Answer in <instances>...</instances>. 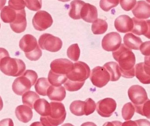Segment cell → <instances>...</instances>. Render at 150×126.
Listing matches in <instances>:
<instances>
[{"mask_svg": "<svg viewBox=\"0 0 150 126\" xmlns=\"http://www.w3.org/2000/svg\"><path fill=\"white\" fill-rule=\"evenodd\" d=\"M112 55L118 63L122 77L125 78L134 77L136 57L131 50L122 44L117 50L113 51Z\"/></svg>", "mask_w": 150, "mask_h": 126, "instance_id": "1", "label": "cell"}, {"mask_svg": "<svg viewBox=\"0 0 150 126\" xmlns=\"http://www.w3.org/2000/svg\"><path fill=\"white\" fill-rule=\"evenodd\" d=\"M3 56H1L0 69L4 74L7 76L16 77L22 75L26 70V65L20 59L12 58L8 52L3 49Z\"/></svg>", "mask_w": 150, "mask_h": 126, "instance_id": "2", "label": "cell"}, {"mask_svg": "<svg viewBox=\"0 0 150 126\" xmlns=\"http://www.w3.org/2000/svg\"><path fill=\"white\" fill-rule=\"evenodd\" d=\"M51 111L50 115L41 116L40 121L44 126H58L62 124L66 117L64 106L61 102L52 101L50 103Z\"/></svg>", "mask_w": 150, "mask_h": 126, "instance_id": "3", "label": "cell"}, {"mask_svg": "<svg viewBox=\"0 0 150 126\" xmlns=\"http://www.w3.org/2000/svg\"><path fill=\"white\" fill-rule=\"evenodd\" d=\"M38 78L36 72L32 70H27L21 76L16 79L12 86L13 91L17 95H23L36 84Z\"/></svg>", "mask_w": 150, "mask_h": 126, "instance_id": "4", "label": "cell"}, {"mask_svg": "<svg viewBox=\"0 0 150 126\" xmlns=\"http://www.w3.org/2000/svg\"><path fill=\"white\" fill-rule=\"evenodd\" d=\"M90 74V69L86 63L78 61L74 63L71 71L67 76L69 80L75 82H85Z\"/></svg>", "mask_w": 150, "mask_h": 126, "instance_id": "5", "label": "cell"}, {"mask_svg": "<svg viewBox=\"0 0 150 126\" xmlns=\"http://www.w3.org/2000/svg\"><path fill=\"white\" fill-rule=\"evenodd\" d=\"M38 44L42 49L52 52L60 50L63 45V42L60 38L50 34L42 35L38 40Z\"/></svg>", "mask_w": 150, "mask_h": 126, "instance_id": "6", "label": "cell"}, {"mask_svg": "<svg viewBox=\"0 0 150 126\" xmlns=\"http://www.w3.org/2000/svg\"><path fill=\"white\" fill-rule=\"evenodd\" d=\"M90 79L94 85L101 88L110 81V74L104 67L96 66L92 70Z\"/></svg>", "mask_w": 150, "mask_h": 126, "instance_id": "7", "label": "cell"}, {"mask_svg": "<svg viewBox=\"0 0 150 126\" xmlns=\"http://www.w3.org/2000/svg\"><path fill=\"white\" fill-rule=\"evenodd\" d=\"M53 19L46 11H39L33 17L32 24L35 29L42 31L50 27L53 23Z\"/></svg>", "mask_w": 150, "mask_h": 126, "instance_id": "8", "label": "cell"}, {"mask_svg": "<svg viewBox=\"0 0 150 126\" xmlns=\"http://www.w3.org/2000/svg\"><path fill=\"white\" fill-rule=\"evenodd\" d=\"M128 94L134 106H141L148 99L144 88L138 85L131 87L128 90Z\"/></svg>", "mask_w": 150, "mask_h": 126, "instance_id": "9", "label": "cell"}, {"mask_svg": "<svg viewBox=\"0 0 150 126\" xmlns=\"http://www.w3.org/2000/svg\"><path fill=\"white\" fill-rule=\"evenodd\" d=\"M122 41L121 36L118 33L111 32L103 37L102 41V46L106 51H116L121 46Z\"/></svg>", "mask_w": 150, "mask_h": 126, "instance_id": "10", "label": "cell"}, {"mask_svg": "<svg viewBox=\"0 0 150 126\" xmlns=\"http://www.w3.org/2000/svg\"><path fill=\"white\" fill-rule=\"evenodd\" d=\"M117 103L111 98H105L99 101L96 104V111L103 117H110L115 111Z\"/></svg>", "mask_w": 150, "mask_h": 126, "instance_id": "11", "label": "cell"}, {"mask_svg": "<svg viewBox=\"0 0 150 126\" xmlns=\"http://www.w3.org/2000/svg\"><path fill=\"white\" fill-rule=\"evenodd\" d=\"M74 65L72 62L66 58H59L52 62L50 68L55 73L67 75L73 69Z\"/></svg>", "mask_w": 150, "mask_h": 126, "instance_id": "12", "label": "cell"}, {"mask_svg": "<svg viewBox=\"0 0 150 126\" xmlns=\"http://www.w3.org/2000/svg\"><path fill=\"white\" fill-rule=\"evenodd\" d=\"M115 27L117 31L126 33L132 32L134 27L133 20L127 15H122L116 18L115 21Z\"/></svg>", "mask_w": 150, "mask_h": 126, "instance_id": "13", "label": "cell"}, {"mask_svg": "<svg viewBox=\"0 0 150 126\" xmlns=\"http://www.w3.org/2000/svg\"><path fill=\"white\" fill-rule=\"evenodd\" d=\"M135 18L139 20H145L150 17V5L144 1H140L132 10Z\"/></svg>", "mask_w": 150, "mask_h": 126, "instance_id": "14", "label": "cell"}, {"mask_svg": "<svg viewBox=\"0 0 150 126\" xmlns=\"http://www.w3.org/2000/svg\"><path fill=\"white\" fill-rule=\"evenodd\" d=\"M12 30L16 33L24 32L27 26V20L25 10L17 11V15L14 21L10 23Z\"/></svg>", "mask_w": 150, "mask_h": 126, "instance_id": "15", "label": "cell"}, {"mask_svg": "<svg viewBox=\"0 0 150 126\" xmlns=\"http://www.w3.org/2000/svg\"><path fill=\"white\" fill-rule=\"evenodd\" d=\"M81 17L86 22L93 23L98 17L97 8L89 3H85L81 9Z\"/></svg>", "mask_w": 150, "mask_h": 126, "instance_id": "16", "label": "cell"}, {"mask_svg": "<svg viewBox=\"0 0 150 126\" xmlns=\"http://www.w3.org/2000/svg\"><path fill=\"white\" fill-rule=\"evenodd\" d=\"M19 46L24 53H28L35 50L38 45L35 37L32 35L26 34L21 39Z\"/></svg>", "mask_w": 150, "mask_h": 126, "instance_id": "17", "label": "cell"}, {"mask_svg": "<svg viewBox=\"0 0 150 126\" xmlns=\"http://www.w3.org/2000/svg\"><path fill=\"white\" fill-rule=\"evenodd\" d=\"M15 114L17 119L24 123L31 120L33 117L32 108L26 105H21L16 108Z\"/></svg>", "mask_w": 150, "mask_h": 126, "instance_id": "18", "label": "cell"}, {"mask_svg": "<svg viewBox=\"0 0 150 126\" xmlns=\"http://www.w3.org/2000/svg\"><path fill=\"white\" fill-rule=\"evenodd\" d=\"M134 24L132 32L137 35L146 36L149 31V26L147 20H139L134 17L132 18Z\"/></svg>", "mask_w": 150, "mask_h": 126, "instance_id": "19", "label": "cell"}, {"mask_svg": "<svg viewBox=\"0 0 150 126\" xmlns=\"http://www.w3.org/2000/svg\"><path fill=\"white\" fill-rule=\"evenodd\" d=\"M66 95L65 87L63 86H51L48 90L47 95L52 101H61L65 99Z\"/></svg>", "mask_w": 150, "mask_h": 126, "instance_id": "20", "label": "cell"}, {"mask_svg": "<svg viewBox=\"0 0 150 126\" xmlns=\"http://www.w3.org/2000/svg\"><path fill=\"white\" fill-rule=\"evenodd\" d=\"M34 108L38 113L42 116L50 115L51 111L50 104L45 99H38L34 105Z\"/></svg>", "mask_w": 150, "mask_h": 126, "instance_id": "21", "label": "cell"}, {"mask_svg": "<svg viewBox=\"0 0 150 126\" xmlns=\"http://www.w3.org/2000/svg\"><path fill=\"white\" fill-rule=\"evenodd\" d=\"M124 44L130 49L139 50L143 43L140 37L136 36L132 33H128L124 37Z\"/></svg>", "mask_w": 150, "mask_h": 126, "instance_id": "22", "label": "cell"}, {"mask_svg": "<svg viewBox=\"0 0 150 126\" xmlns=\"http://www.w3.org/2000/svg\"><path fill=\"white\" fill-rule=\"evenodd\" d=\"M103 67L106 68L110 74V81H117L122 76L119 65L115 62H110L106 63L103 65Z\"/></svg>", "mask_w": 150, "mask_h": 126, "instance_id": "23", "label": "cell"}, {"mask_svg": "<svg viewBox=\"0 0 150 126\" xmlns=\"http://www.w3.org/2000/svg\"><path fill=\"white\" fill-rule=\"evenodd\" d=\"M85 2L82 1H73L70 4L71 9L69 11L70 17L74 20H80L81 9L85 5Z\"/></svg>", "mask_w": 150, "mask_h": 126, "instance_id": "24", "label": "cell"}, {"mask_svg": "<svg viewBox=\"0 0 150 126\" xmlns=\"http://www.w3.org/2000/svg\"><path fill=\"white\" fill-rule=\"evenodd\" d=\"M67 80V75L55 73L51 70L48 75V80L51 84L57 87L61 86V85L65 84Z\"/></svg>", "mask_w": 150, "mask_h": 126, "instance_id": "25", "label": "cell"}, {"mask_svg": "<svg viewBox=\"0 0 150 126\" xmlns=\"http://www.w3.org/2000/svg\"><path fill=\"white\" fill-rule=\"evenodd\" d=\"M17 15V11L9 6H5L1 10V17L5 23H11L14 21Z\"/></svg>", "mask_w": 150, "mask_h": 126, "instance_id": "26", "label": "cell"}, {"mask_svg": "<svg viewBox=\"0 0 150 126\" xmlns=\"http://www.w3.org/2000/svg\"><path fill=\"white\" fill-rule=\"evenodd\" d=\"M50 86V83L48 79L42 77L40 78L37 80L35 84V87L36 92L39 95L46 96L48 89Z\"/></svg>", "mask_w": 150, "mask_h": 126, "instance_id": "27", "label": "cell"}, {"mask_svg": "<svg viewBox=\"0 0 150 126\" xmlns=\"http://www.w3.org/2000/svg\"><path fill=\"white\" fill-rule=\"evenodd\" d=\"M108 24L106 21L97 19L93 23L92 25V31L95 35L103 34L107 31Z\"/></svg>", "mask_w": 150, "mask_h": 126, "instance_id": "28", "label": "cell"}, {"mask_svg": "<svg viewBox=\"0 0 150 126\" xmlns=\"http://www.w3.org/2000/svg\"><path fill=\"white\" fill-rule=\"evenodd\" d=\"M144 63L137 64L135 66V75L137 78L143 84H150V77L147 76L143 69Z\"/></svg>", "mask_w": 150, "mask_h": 126, "instance_id": "29", "label": "cell"}, {"mask_svg": "<svg viewBox=\"0 0 150 126\" xmlns=\"http://www.w3.org/2000/svg\"><path fill=\"white\" fill-rule=\"evenodd\" d=\"M39 95L33 91H28L23 95L22 101L24 105L28 106L31 108H34L35 102L39 99Z\"/></svg>", "mask_w": 150, "mask_h": 126, "instance_id": "30", "label": "cell"}, {"mask_svg": "<svg viewBox=\"0 0 150 126\" xmlns=\"http://www.w3.org/2000/svg\"><path fill=\"white\" fill-rule=\"evenodd\" d=\"M85 101L80 100L74 101L71 103L70 109L72 113L77 116H82L85 115Z\"/></svg>", "mask_w": 150, "mask_h": 126, "instance_id": "31", "label": "cell"}, {"mask_svg": "<svg viewBox=\"0 0 150 126\" xmlns=\"http://www.w3.org/2000/svg\"><path fill=\"white\" fill-rule=\"evenodd\" d=\"M135 111V106L131 102H128L124 105L122 110V116L124 120H129L131 119Z\"/></svg>", "mask_w": 150, "mask_h": 126, "instance_id": "32", "label": "cell"}, {"mask_svg": "<svg viewBox=\"0 0 150 126\" xmlns=\"http://www.w3.org/2000/svg\"><path fill=\"white\" fill-rule=\"evenodd\" d=\"M68 58L74 62L78 61L80 55V49L77 44L71 45L67 50Z\"/></svg>", "mask_w": 150, "mask_h": 126, "instance_id": "33", "label": "cell"}, {"mask_svg": "<svg viewBox=\"0 0 150 126\" xmlns=\"http://www.w3.org/2000/svg\"><path fill=\"white\" fill-rule=\"evenodd\" d=\"M135 108L137 113L150 119V100H147L143 105Z\"/></svg>", "mask_w": 150, "mask_h": 126, "instance_id": "34", "label": "cell"}, {"mask_svg": "<svg viewBox=\"0 0 150 126\" xmlns=\"http://www.w3.org/2000/svg\"><path fill=\"white\" fill-rule=\"evenodd\" d=\"M85 82H75L71 81L68 79L65 83L64 86L67 91L69 92H75L80 90L84 85Z\"/></svg>", "mask_w": 150, "mask_h": 126, "instance_id": "35", "label": "cell"}, {"mask_svg": "<svg viewBox=\"0 0 150 126\" xmlns=\"http://www.w3.org/2000/svg\"><path fill=\"white\" fill-rule=\"evenodd\" d=\"M84 112L86 115H89L94 112L96 108V105L94 101L91 98H88L85 101Z\"/></svg>", "mask_w": 150, "mask_h": 126, "instance_id": "36", "label": "cell"}, {"mask_svg": "<svg viewBox=\"0 0 150 126\" xmlns=\"http://www.w3.org/2000/svg\"><path fill=\"white\" fill-rule=\"evenodd\" d=\"M120 1H100V7L105 12H108L113 8L115 7L119 4Z\"/></svg>", "mask_w": 150, "mask_h": 126, "instance_id": "37", "label": "cell"}, {"mask_svg": "<svg viewBox=\"0 0 150 126\" xmlns=\"http://www.w3.org/2000/svg\"><path fill=\"white\" fill-rule=\"evenodd\" d=\"M27 7L30 10L37 11L42 8V1H25Z\"/></svg>", "mask_w": 150, "mask_h": 126, "instance_id": "38", "label": "cell"}, {"mask_svg": "<svg viewBox=\"0 0 150 126\" xmlns=\"http://www.w3.org/2000/svg\"><path fill=\"white\" fill-rule=\"evenodd\" d=\"M26 57L31 61H37L42 56V51L39 48V45L37 48L31 52L25 53Z\"/></svg>", "mask_w": 150, "mask_h": 126, "instance_id": "39", "label": "cell"}, {"mask_svg": "<svg viewBox=\"0 0 150 126\" xmlns=\"http://www.w3.org/2000/svg\"><path fill=\"white\" fill-rule=\"evenodd\" d=\"M9 6L16 11L24 10L26 4L25 1H9Z\"/></svg>", "mask_w": 150, "mask_h": 126, "instance_id": "40", "label": "cell"}, {"mask_svg": "<svg viewBox=\"0 0 150 126\" xmlns=\"http://www.w3.org/2000/svg\"><path fill=\"white\" fill-rule=\"evenodd\" d=\"M120 4L122 8L125 11H130L135 7L137 1H120Z\"/></svg>", "mask_w": 150, "mask_h": 126, "instance_id": "41", "label": "cell"}, {"mask_svg": "<svg viewBox=\"0 0 150 126\" xmlns=\"http://www.w3.org/2000/svg\"><path fill=\"white\" fill-rule=\"evenodd\" d=\"M141 54L146 56H150V41L143 43L139 47Z\"/></svg>", "mask_w": 150, "mask_h": 126, "instance_id": "42", "label": "cell"}, {"mask_svg": "<svg viewBox=\"0 0 150 126\" xmlns=\"http://www.w3.org/2000/svg\"><path fill=\"white\" fill-rule=\"evenodd\" d=\"M143 69L146 75L150 77V56L145 57Z\"/></svg>", "mask_w": 150, "mask_h": 126, "instance_id": "43", "label": "cell"}, {"mask_svg": "<svg viewBox=\"0 0 150 126\" xmlns=\"http://www.w3.org/2000/svg\"><path fill=\"white\" fill-rule=\"evenodd\" d=\"M0 126H14V123L12 119L8 118L1 121Z\"/></svg>", "mask_w": 150, "mask_h": 126, "instance_id": "44", "label": "cell"}, {"mask_svg": "<svg viewBox=\"0 0 150 126\" xmlns=\"http://www.w3.org/2000/svg\"><path fill=\"white\" fill-rule=\"evenodd\" d=\"M138 126H150V122L146 119H139L136 120Z\"/></svg>", "mask_w": 150, "mask_h": 126, "instance_id": "45", "label": "cell"}, {"mask_svg": "<svg viewBox=\"0 0 150 126\" xmlns=\"http://www.w3.org/2000/svg\"><path fill=\"white\" fill-rule=\"evenodd\" d=\"M122 122L119 121H113L111 122H107L103 124V126H122Z\"/></svg>", "mask_w": 150, "mask_h": 126, "instance_id": "46", "label": "cell"}, {"mask_svg": "<svg viewBox=\"0 0 150 126\" xmlns=\"http://www.w3.org/2000/svg\"><path fill=\"white\" fill-rule=\"evenodd\" d=\"M122 126H138V125L136 121L129 120L122 123Z\"/></svg>", "mask_w": 150, "mask_h": 126, "instance_id": "47", "label": "cell"}, {"mask_svg": "<svg viewBox=\"0 0 150 126\" xmlns=\"http://www.w3.org/2000/svg\"><path fill=\"white\" fill-rule=\"evenodd\" d=\"M81 126H97V125L93 122H84L81 124Z\"/></svg>", "mask_w": 150, "mask_h": 126, "instance_id": "48", "label": "cell"}, {"mask_svg": "<svg viewBox=\"0 0 150 126\" xmlns=\"http://www.w3.org/2000/svg\"><path fill=\"white\" fill-rule=\"evenodd\" d=\"M30 126H44L42 122H33L32 123Z\"/></svg>", "mask_w": 150, "mask_h": 126, "instance_id": "49", "label": "cell"}, {"mask_svg": "<svg viewBox=\"0 0 150 126\" xmlns=\"http://www.w3.org/2000/svg\"><path fill=\"white\" fill-rule=\"evenodd\" d=\"M62 126H74L72 124H71V123H65L64 125H62Z\"/></svg>", "mask_w": 150, "mask_h": 126, "instance_id": "50", "label": "cell"}]
</instances>
